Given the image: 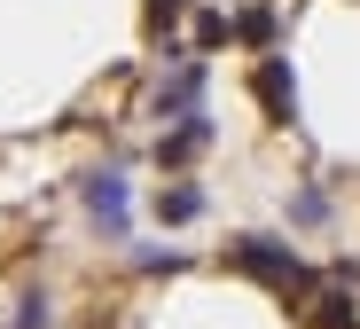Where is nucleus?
<instances>
[{
	"label": "nucleus",
	"mask_w": 360,
	"mask_h": 329,
	"mask_svg": "<svg viewBox=\"0 0 360 329\" xmlns=\"http://www.w3.org/2000/svg\"><path fill=\"white\" fill-rule=\"evenodd\" d=\"M227 267H243V275H259V283H274V290H297V283H306V267H297L274 235H243V243L227 251Z\"/></svg>",
	"instance_id": "nucleus-1"
},
{
	"label": "nucleus",
	"mask_w": 360,
	"mask_h": 329,
	"mask_svg": "<svg viewBox=\"0 0 360 329\" xmlns=\"http://www.w3.org/2000/svg\"><path fill=\"white\" fill-rule=\"evenodd\" d=\"M86 212H94L102 228H126V180H117V173L86 180Z\"/></svg>",
	"instance_id": "nucleus-2"
},
{
	"label": "nucleus",
	"mask_w": 360,
	"mask_h": 329,
	"mask_svg": "<svg viewBox=\"0 0 360 329\" xmlns=\"http://www.w3.org/2000/svg\"><path fill=\"white\" fill-rule=\"evenodd\" d=\"M259 102H266L282 125L297 118V87H290V63H266V71H259Z\"/></svg>",
	"instance_id": "nucleus-3"
},
{
	"label": "nucleus",
	"mask_w": 360,
	"mask_h": 329,
	"mask_svg": "<svg viewBox=\"0 0 360 329\" xmlns=\"http://www.w3.org/2000/svg\"><path fill=\"white\" fill-rule=\"evenodd\" d=\"M157 220H172V228L204 220V188H196V180H180V188H157Z\"/></svg>",
	"instance_id": "nucleus-4"
},
{
	"label": "nucleus",
	"mask_w": 360,
	"mask_h": 329,
	"mask_svg": "<svg viewBox=\"0 0 360 329\" xmlns=\"http://www.w3.org/2000/svg\"><path fill=\"white\" fill-rule=\"evenodd\" d=\"M314 321H321V329H360V290H321Z\"/></svg>",
	"instance_id": "nucleus-5"
},
{
	"label": "nucleus",
	"mask_w": 360,
	"mask_h": 329,
	"mask_svg": "<svg viewBox=\"0 0 360 329\" xmlns=\"http://www.w3.org/2000/svg\"><path fill=\"white\" fill-rule=\"evenodd\" d=\"M204 142H212V125H204V118H188V125H180V134H172V142L157 149V157H165V165H188V157H196Z\"/></svg>",
	"instance_id": "nucleus-6"
},
{
	"label": "nucleus",
	"mask_w": 360,
	"mask_h": 329,
	"mask_svg": "<svg viewBox=\"0 0 360 329\" xmlns=\"http://www.w3.org/2000/svg\"><path fill=\"white\" fill-rule=\"evenodd\" d=\"M227 32H243V39H274V8H243Z\"/></svg>",
	"instance_id": "nucleus-7"
},
{
	"label": "nucleus",
	"mask_w": 360,
	"mask_h": 329,
	"mask_svg": "<svg viewBox=\"0 0 360 329\" xmlns=\"http://www.w3.org/2000/svg\"><path fill=\"white\" fill-rule=\"evenodd\" d=\"M172 16H180V0H149V24H157V32H165Z\"/></svg>",
	"instance_id": "nucleus-8"
}]
</instances>
